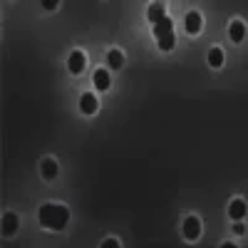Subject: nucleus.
I'll return each instance as SVG.
<instances>
[{
  "mask_svg": "<svg viewBox=\"0 0 248 248\" xmlns=\"http://www.w3.org/2000/svg\"><path fill=\"white\" fill-rule=\"evenodd\" d=\"M37 221L47 231H62L70 221V211H67V206L45 203V206H40V211H37Z\"/></svg>",
  "mask_w": 248,
  "mask_h": 248,
  "instance_id": "nucleus-1",
  "label": "nucleus"
},
{
  "mask_svg": "<svg viewBox=\"0 0 248 248\" xmlns=\"http://www.w3.org/2000/svg\"><path fill=\"white\" fill-rule=\"evenodd\" d=\"M184 236L189 238V241H196L201 236V221L196 216H189V218H184Z\"/></svg>",
  "mask_w": 248,
  "mask_h": 248,
  "instance_id": "nucleus-2",
  "label": "nucleus"
},
{
  "mask_svg": "<svg viewBox=\"0 0 248 248\" xmlns=\"http://www.w3.org/2000/svg\"><path fill=\"white\" fill-rule=\"evenodd\" d=\"M85 65H87L85 52H79V50H75V52L70 55V60H67V67H70V72H72V75H79L82 70H85Z\"/></svg>",
  "mask_w": 248,
  "mask_h": 248,
  "instance_id": "nucleus-3",
  "label": "nucleus"
},
{
  "mask_svg": "<svg viewBox=\"0 0 248 248\" xmlns=\"http://www.w3.org/2000/svg\"><path fill=\"white\" fill-rule=\"evenodd\" d=\"M92 79H94V87H97L99 92L109 90V85H112V75H109V70H94Z\"/></svg>",
  "mask_w": 248,
  "mask_h": 248,
  "instance_id": "nucleus-4",
  "label": "nucleus"
},
{
  "mask_svg": "<svg viewBox=\"0 0 248 248\" xmlns=\"http://www.w3.org/2000/svg\"><path fill=\"white\" fill-rule=\"evenodd\" d=\"M79 112H82V114H94V112H97V97L90 94V92L82 94V97H79Z\"/></svg>",
  "mask_w": 248,
  "mask_h": 248,
  "instance_id": "nucleus-5",
  "label": "nucleus"
},
{
  "mask_svg": "<svg viewBox=\"0 0 248 248\" xmlns=\"http://www.w3.org/2000/svg\"><path fill=\"white\" fill-rule=\"evenodd\" d=\"M184 25H186V32H189V35H199L203 20H201L199 13H189V15H186V23H184Z\"/></svg>",
  "mask_w": 248,
  "mask_h": 248,
  "instance_id": "nucleus-6",
  "label": "nucleus"
},
{
  "mask_svg": "<svg viewBox=\"0 0 248 248\" xmlns=\"http://www.w3.org/2000/svg\"><path fill=\"white\" fill-rule=\"evenodd\" d=\"M229 216H231L233 221H241V218L246 216V201H243V199H233V201H231Z\"/></svg>",
  "mask_w": 248,
  "mask_h": 248,
  "instance_id": "nucleus-7",
  "label": "nucleus"
},
{
  "mask_svg": "<svg viewBox=\"0 0 248 248\" xmlns=\"http://www.w3.org/2000/svg\"><path fill=\"white\" fill-rule=\"evenodd\" d=\"M17 231V216L15 214H3V236L10 238Z\"/></svg>",
  "mask_w": 248,
  "mask_h": 248,
  "instance_id": "nucleus-8",
  "label": "nucleus"
},
{
  "mask_svg": "<svg viewBox=\"0 0 248 248\" xmlns=\"http://www.w3.org/2000/svg\"><path fill=\"white\" fill-rule=\"evenodd\" d=\"M156 45H159V50H164V52L174 50V45H176V35H174V30L167 32V35H159V37H156Z\"/></svg>",
  "mask_w": 248,
  "mask_h": 248,
  "instance_id": "nucleus-9",
  "label": "nucleus"
},
{
  "mask_svg": "<svg viewBox=\"0 0 248 248\" xmlns=\"http://www.w3.org/2000/svg\"><path fill=\"white\" fill-rule=\"evenodd\" d=\"M147 17H149V23H152V25L159 23L161 17H167V15H164V3H159V0H156V3H152L149 10H147Z\"/></svg>",
  "mask_w": 248,
  "mask_h": 248,
  "instance_id": "nucleus-10",
  "label": "nucleus"
},
{
  "mask_svg": "<svg viewBox=\"0 0 248 248\" xmlns=\"http://www.w3.org/2000/svg\"><path fill=\"white\" fill-rule=\"evenodd\" d=\"M229 37L233 40V43H241V40L246 37V25L241 23V20H233L231 28H229Z\"/></svg>",
  "mask_w": 248,
  "mask_h": 248,
  "instance_id": "nucleus-11",
  "label": "nucleus"
},
{
  "mask_svg": "<svg viewBox=\"0 0 248 248\" xmlns=\"http://www.w3.org/2000/svg\"><path fill=\"white\" fill-rule=\"evenodd\" d=\"M174 30V20L171 17H161L159 23H154V35L159 37V35H167V32H171Z\"/></svg>",
  "mask_w": 248,
  "mask_h": 248,
  "instance_id": "nucleus-12",
  "label": "nucleus"
},
{
  "mask_svg": "<svg viewBox=\"0 0 248 248\" xmlns=\"http://www.w3.org/2000/svg\"><path fill=\"white\" fill-rule=\"evenodd\" d=\"M40 171H43V176H45L47 181H52V179L57 176V164H55V159H45L43 167H40Z\"/></svg>",
  "mask_w": 248,
  "mask_h": 248,
  "instance_id": "nucleus-13",
  "label": "nucleus"
},
{
  "mask_svg": "<svg viewBox=\"0 0 248 248\" xmlns=\"http://www.w3.org/2000/svg\"><path fill=\"white\" fill-rule=\"evenodd\" d=\"M107 65H109L112 70H119V67L124 65V55H122L119 50H112V52L107 55Z\"/></svg>",
  "mask_w": 248,
  "mask_h": 248,
  "instance_id": "nucleus-14",
  "label": "nucleus"
},
{
  "mask_svg": "<svg viewBox=\"0 0 248 248\" xmlns=\"http://www.w3.org/2000/svg\"><path fill=\"white\" fill-rule=\"evenodd\" d=\"M209 65L211 67H221L223 65V50H218V47L209 50Z\"/></svg>",
  "mask_w": 248,
  "mask_h": 248,
  "instance_id": "nucleus-15",
  "label": "nucleus"
},
{
  "mask_svg": "<svg viewBox=\"0 0 248 248\" xmlns=\"http://www.w3.org/2000/svg\"><path fill=\"white\" fill-rule=\"evenodd\" d=\"M40 3H43L45 10H55V8L60 5V0H40Z\"/></svg>",
  "mask_w": 248,
  "mask_h": 248,
  "instance_id": "nucleus-16",
  "label": "nucleus"
},
{
  "mask_svg": "<svg viewBox=\"0 0 248 248\" xmlns=\"http://www.w3.org/2000/svg\"><path fill=\"white\" fill-rule=\"evenodd\" d=\"M233 233H236V236H243V233H246V226H243L241 221H236V226H233Z\"/></svg>",
  "mask_w": 248,
  "mask_h": 248,
  "instance_id": "nucleus-17",
  "label": "nucleus"
},
{
  "mask_svg": "<svg viewBox=\"0 0 248 248\" xmlns=\"http://www.w3.org/2000/svg\"><path fill=\"white\" fill-rule=\"evenodd\" d=\"M102 246H109V248H112V246H114V248H117V246H119V243H117V241H114V238H107V241H105V243H102Z\"/></svg>",
  "mask_w": 248,
  "mask_h": 248,
  "instance_id": "nucleus-18",
  "label": "nucleus"
}]
</instances>
